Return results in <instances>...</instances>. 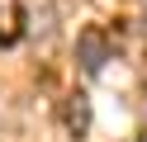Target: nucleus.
Masks as SVG:
<instances>
[{
	"instance_id": "1",
	"label": "nucleus",
	"mask_w": 147,
	"mask_h": 142,
	"mask_svg": "<svg viewBox=\"0 0 147 142\" xmlns=\"http://www.w3.org/2000/svg\"><path fill=\"white\" fill-rule=\"evenodd\" d=\"M76 57H81V71H86V76H100L105 62H109V43L95 33V28H86V33L76 38Z\"/></svg>"
},
{
	"instance_id": "2",
	"label": "nucleus",
	"mask_w": 147,
	"mask_h": 142,
	"mask_svg": "<svg viewBox=\"0 0 147 142\" xmlns=\"http://www.w3.org/2000/svg\"><path fill=\"white\" fill-rule=\"evenodd\" d=\"M24 9H19V0H0V47H10V43H19V33H24Z\"/></svg>"
},
{
	"instance_id": "3",
	"label": "nucleus",
	"mask_w": 147,
	"mask_h": 142,
	"mask_svg": "<svg viewBox=\"0 0 147 142\" xmlns=\"http://www.w3.org/2000/svg\"><path fill=\"white\" fill-rule=\"evenodd\" d=\"M67 133L76 142L90 133V100H86V95H71V100H67Z\"/></svg>"
}]
</instances>
